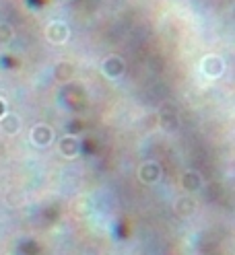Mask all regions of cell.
Returning a JSON list of instances; mask_svg holds the SVG:
<instances>
[{
  "label": "cell",
  "mask_w": 235,
  "mask_h": 255,
  "mask_svg": "<svg viewBox=\"0 0 235 255\" xmlns=\"http://www.w3.org/2000/svg\"><path fill=\"white\" fill-rule=\"evenodd\" d=\"M78 150H81V144H78V140L74 136H64L60 140V152H62V156H66V158L76 156Z\"/></svg>",
  "instance_id": "cell-3"
},
{
  "label": "cell",
  "mask_w": 235,
  "mask_h": 255,
  "mask_svg": "<svg viewBox=\"0 0 235 255\" xmlns=\"http://www.w3.org/2000/svg\"><path fill=\"white\" fill-rule=\"evenodd\" d=\"M138 179L143 183H157L161 179V167L157 163H145L138 169Z\"/></svg>",
  "instance_id": "cell-2"
},
{
  "label": "cell",
  "mask_w": 235,
  "mask_h": 255,
  "mask_svg": "<svg viewBox=\"0 0 235 255\" xmlns=\"http://www.w3.org/2000/svg\"><path fill=\"white\" fill-rule=\"evenodd\" d=\"M2 130L6 132V134H17L19 132V128H21V120L14 116V114H4V118H2Z\"/></svg>",
  "instance_id": "cell-6"
},
{
  "label": "cell",
  "mask_w": 235,
  "mask_h": 255,
  "mask_svg": "<svg viewBox=\"0 0 235 255\" xmlns=\"http://www.w3.org/2000/svg\"><path fill=\"white\" fill-rule=\"evenodd\" d=\"M194 210H196V202H194L190 196H184V198H180V200L176 202V212H178L180 216H192Z\"/></svg>",
  "instance_id": "cell-5"
},
{
  "label": "cell",
  "mask_w": 235,
  "mask_h": 255,
  "mask_svg": "<svg viewBox=\"0 0 235 255\" xmlns=\"http://www.w3.org/2000/svg\"><path fill=\"white\" fill-rule=\"evenodd\" d=\"M2 114H4V107H2V103H0V118H2Z\"/></svg>",
  "instance_id": "cell-7"
},
{
  "label": "cell",
  "mask_w": 235,
  "mask_h": 255,
  "mask_svg": "<svg viewBox=\"0 0 235 255\" xmlns=\"http://www.w3.org/2000/svg\"><path fill=\"white\" fill-rule=\"evenodd\" d=\"M182 185H184L186 191H190V194H192V191H198L202 187V179H200V175L196 171H188V173H184Z\"/></svg>",
  "instance_id": "cell-4"
},
{
  "label": "cell",
  "mask_w": 235,
  "mask_h": 255,
  "mask_svg": "<svg viewBox=\"0 0 235 255\" xmlns=\"http://www.w3.org/2000/svg\"><path fill=\"white\" fill-rule=\"evenodd\" d=\"M31 140H33V144H37V146H50L52 140H54L52 128L45 126V124L35 126L33 130H31Z\"/></svg>",
  "instance_id": "cell-1"
}]
</instances>
